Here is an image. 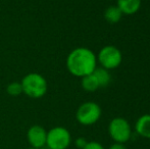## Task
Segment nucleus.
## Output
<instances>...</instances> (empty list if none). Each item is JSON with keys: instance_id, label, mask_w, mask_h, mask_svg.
I'll return each instance as SVG.
<instances>
[{"instance_id": "obj_1", "label": "nucleus", "mask_w": 150, "mask_h": 149, "mask_svg": "<svg viewBox=\"0 0 150 149\" xmlns=\"http://www.w3.org/2000/svg\"><path fill=\"white\" fill-rule=\"evenodd\" d=\"M97 68L96 54L87 47H77L67 57V68L78 78L92 74Z\"/></svg>"}, {"instance_id": "obj_2", "label": "nucleus", "mask_w": 150, "mask_h": 149, "mask_svg": "<svg viewBox=\"0 0 150 149\" xmlns=\"http://www.w3.org/2000/svg\"><path fill=\"white\" fill-rule=\"evenodd\" d=\"M23 93L28 97L38 99L42 98L47 93L48 84L46 79L38 73H30L23 78L22 82Z\"/></svg>"}, {"instance_id": "obj_3", "label": "nucleus", "mask_w": 150, "mask_h": 149, "mask_svg": "<svg viewBox=\"0 0 150 149\" xmlns=\"http://www.w3.org/2000/svg\"><path fill=\"white\" fill-rule=\"evenodd\" d=\"M96 57L97 62H99L101 68L107 71L119 68L122 60V52L120 51L119 48L112 45H107L101 48Z\"/></svg>"}, {"instance_id": "obj_4", "label": "nucleus", "mask_w": 150, "mask_h": 149, "mask_svg": "<svg viewBox=\"0 0 150 149\" xmlns=\"http://www.w3.org/2000/svg\"><path fill=\"white\" fill-rule=\"evenodd\" d=\"M108 134L115 143H126L132 136L131 126L124 117H115L108 125Z\"/></svg>"}, {"instance_id": "obj_5", "label": "nucleus", "mask_w": 150, "mask_h": 149, "mask_svg": "<svg viewBox=\"0 0 150 149\" xmlns=\"http://www.w3.org/2000/svg\"><path fill=\"white\" fill-rule=\"evenodd\" d=\"M101 107L93 101L84 102L76 112V119L81 125L91 126L99 121L101 117Z\"/></svg>"}, {"instance_id": "obj_6", "label": "nucleus", "mask_w": 150, "mask_h": 149, "mask_svg": "<svg viewBox=\"0 0 150 149\" xmlns=\"http://www.w3.org/2000/svg\"><path fill=\"white\" fill-rule=\"evenodd\" d=\"M71 142L69 130L63 127H54L47 132L46 146L49 149H67Z\"/></svg>"}, {"instance_id": "obj_7", "label": "nucleus", "mask_w": 150, "mask_h": 149, "mask_svg": "<svg viewBox=\"0 0 150 149\" xmlns=\"http://www.w3.org/2000/svg\"><path fill=\"white\" fill-rule=\"evenodd\" d=\"M27 138L33 148L41 149L46 145V138H47V132L43 127L39 125L32 126L28 130Z\"/></svg>"}, {"instance_id": "obj_8", "label": "nucleus", "mask_w": 150, "mask_h": 149, "mask_svg": "<svg viewBox=\"0 0 150 149\" xmlns=\"http://www.w3.org/2000/svg\"><path fill=\"white\" fill-rule=\"evenodd\" d=\"M117 6L122 14L132 16L136 13L141 7V0H117Z\"/></svg>"}, {"instance_id": "obj_9", "label": "nucleus", "mask_w": 150, "mask_h": 149, "mask_svg": "<svg viewBox=\"0 0 150 149\" xmlns=\"http://www.w3.org/2000/svg\"><path fill=\"white\" fill-rule=\"evenodd\" d=\"M135 129L139 136L150 139V114H143L137 119Z\"/></svg>"}, {"instance_id": "obj_10", "label": "nucleus", "mask_w": 150, "mask_h": 149, "mask_svg": "<svg viewBox=\"0 0 150 149\" xmlns=\"http://www.w3.org/2000/svg\"><path fill=\"white\" fill-rule=\"evenodd\" d=\"M122 12L120 10V8L117 5H111L105 9L104 11V18L109 24H117L122 18Z\"/></svg>"}, {"instance_id": "obj_11", "label": "nucleus", "mask_w": 150, "mask_h": 149, "mask_svg": "<svg viewBox=\"0 0 150 149\" xmlns=\"http://www.w3.org/2000/svg\"><path fill=\"white\" fill-rule=\"evenodd\" d=\"M81 85L82 88L87 92H95L100 88L98 81H97L96 77L93 75V73L82 78Z\"/></svg>"}, {"instance_id": "obj_12", "label": "nucleus", "mask_w": 150, "mask_h": 149, "mask_svg": "<svg viewBox=\"0 0 150 149\" xmlns=\"http://www.w3.org/2000/svg\"><path fill=\"white\" fill-rule=\"evenodd\" d=\"M93 75L96 77L100 87H106L111 81V77L109 72L107 70H105V68H101V66L95 68V71L93 72Z\"/></svg>"}, {"instance_id": "obj_13", "label": "nucleus", "mask_w": 150, "mask_h": 149, "mask_svg": "<svg viewBox=\"0 0 150 149\" xmlns=\"http://www.w3.org/2000/svg\"><path fill=\"white\" fill-rule=\"evenodd\" d=\"M6 92L9 94L10 96H18L23 93V88L22 84L20 82H12V83L8 84L6 87Z\"/></svg>"}, {"instance_id": "obj_14", "label": "nucleus", "mask_w": 150, "mask_h": 149, "mask_svg": "<svg viewBox=\"0 0 150 149\" xmlns=\"http://www.w3.org/2000/svg\"><path fill=\"white\" fill-rule=\"evenodd\" d=\"M83 149H104V147L99 142L91 141V142H87V144H86L85 147Z\"/></svg>"}, {"instance_id": "obj_15", "label": "nucleus", "mask_w": 150, "mask_h": 149, "mask_svg": "<svg viewBox=\"0 0 150 149\" xmlns=\"http://www.w3.org/2000/svg\"><path fill=\"white\" fill-rule=\"evenodd\" d=\"M76 144H77V146L79 148L83 149L85 147L86 144H87V141H86L84 138H79V139H77V141H76Z\"/></svg>"}, {"instance_id": "obj_16", "label": "nucleus", "mask_w": 150, "mask_h": 149, "mask_svg": "<svg viewBox=\"0 0 150 149\" xmlns=\"http://www.w3.org/2000/svg\"><path fill=\"white\" fill-rule=\"evenodd\" d=\"M108 149H127V148H126V146L122 143H115V144H112Z\"/></svg>"}, {"instance_id": "obj_17", "label": "nucleus", "mask_w": 150, "mask_h": 149, "mask_svg": "<svg viewBox=\"0 0 150 149\" xmlns=\"http://www.w3.org/2000/svg\"><path fill=\"white\" fill-rule=\"evenodd\" d=\"M28 149H37V148H33V147H31V148H28Z\"/></svg>"}]
</instances>
